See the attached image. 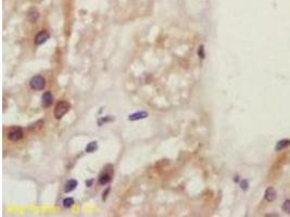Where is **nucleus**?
I'll return each instance as SVG.
<instances>
[{
    "label": "nucleus",
    "instance_id": "obj_1",
    "mask_svg": "<svg viewBox=\"0 0 290 217\" xmlns=\"http://www.w3.org/2000/svg\"><path fill=\"white\" fill-rule=\"evenodd\" d=\"M70 109H71V106L68 102L67 101L59 102L56 106V109H54V117H56L57 120H60V118H62L63 116L70 111Z\"/></svg>",
    "mask_w": 290,
    "mask_h": 217
},
{
    "label": "nucleus",
    "instance_id": "obj_2",
    "mask_svg": "<svg viewBox=\"0 0 290 217\" xmlns=\"http://www.w3.org/2000/svg\"><path fill=\"white\" fill-rule=\"evenodd\" d=\"M45 85H46V81L44 77H42V76L33 77V78L31 79V81H29V86H31V88L34 89V90H42V89H44Z\"/></svg>",
    "mask_w": 290,
    "mask_h": 217
},
{
    "label": "nucleus",
    "instance_id": "obj_3",
    "mask_svg": "<svg viewBox=\"0 0 290 217\" xmlns=\"http://www.w3.org/2000/svg\"><path fill=\"white\" fill-rule=\"evenodd\" d=\"M8 138L11 141H18L21 140L23 138V130L19 127H14V128H11L8 132Z\"/></svg>",
    "mask_w": 290,
    "mask_h": 217
},
{
    "label": "nucleus",
    "instance_id": "obj_4",
    "mask_svg": "<svg viewBox=\"0 0 290 217\" xmlns=\"http://www.w3.org/2000/svg\"><path fill=\"white\" fill-rule=\"evenodd\" d=\"M52 102H53V96L51 95V92H49V91L45 92L42 97V106H44V108H49V106L52 104Z\"/></svg>",
    "mask_w": 290,
    "mask_h": 217
},
{
    "label": "nucleus",
    "instance_id": "obj_5",
    "mask_svg": "<svg viewBox=\"0 0 290 217\" xmlns=\"http://www.w3.org/2000/svg\"><path fill=\"white\" fill-rule=\"evenodd\" d=\"M48 39H49V34H48L47 32L42 31V32H40V33H38L37 35H36L34 42H35V45L39 46V45H42V43L46 42Z\"/></svg>",
    "mask_w": 290,
    "mask_h": 217
},
{
    "label": "nucleus",
    "instance_id": "obj_6",
    "mask_svg": "<svg viewBox=\"0 0 290 217\" xmlns=\"http://www.w3.org/2000/svg\"><path fill=\"white\" fill-rule=\"evenodd\" d=\"M276 195H277V193H276V190L273 188V187H269V188L266 189V191H265V199L268 201V202H272V201L275 200Z\"/></svg>",
    "mask_w": 290,
    "mask_h": 217
},
{
    "label": "nucleus",
    "instance_id": "obj_7",
    "mask_svg": "<svg viewBox=\"0 0 290 217\" xmlns=\"http://www.w3.org/2000/svg\"><path fill=\"white\" fill-rule=\"evenodd\" d=\"M148 117V113L147 112H137V113H134L132 115H129L128 120L129 121H138V120H143V118Z\"/></svg>",
    "mask_w": 290,
    "mask_h": 217
},
{
    "label": "nucleus",
    "instance_id": "obj_8",
    "mask_svg": "<svg viewBox=\"0 0 290 217\" xmlns=\"http://www.w3.org/2000/svg\"><path fill=\"white\" fill-rule=\"evenodd\" d=\"M111 174H108V173H104V174H101L100 175V178H99V184L100 185H107L109 184V182L111 181Z\"/></svg>",
    "mask_w": 290,
    "mask_h": 217
},
{
    "label": "nucleus",
    "instance_id": "obj_9",
    "mask_svg": "<svg viewBox=\"0 0 290 217\" xmlns=\"http://www.w3.org/2000/svg\"><path fill=\"white\" fill-rule=\"evenodd\" d=\"M77 187V181L74 179L70 180V181H68V184L65 185V192H71V191H73L75 188Z\"/></svg>",
    "mask_w": 290,
    "mask_h": 217
},
{
    "label": "nucleus",
    "instance_id": "obj_10",
    "mask_svg": "<svg viewBox=\"0 0 290 217\" xmlns=\"http://www.w3.org/2000/svg\"><path fill=\"white\" fill-rule=\"evenodd\" d=\"M290 145V140H280L277 142V145H276V151H280V150L285 149V148L289 147Z\"/></svg>",
    "mask_w": 290,
    "mask_h": 217
},
{
    "label": "nucleus",
    "instance_id": "obj_11",
    "mask_svg": "<svg viewBox=\"0 0 290 217\" xmlns=\"http://www.w3.org/2000/svg\"><path fill=\"white\" fill-rule=\"evenodd\" d=\"M97 148H98L97 142H96V141H92V142H90L89 145H88L87 147H86V152L91 153V152L96 151V150H97Z\"/></svg>",
    "mask_w": 290,
    "mask_h": 217
},
{
    "label": "nucleus",
    "instance_id": "obj_12",
    "mask_svg": "<svg viewBox=\"0 0 290 217\" xmlns=\"http://www.w3.org/2000/svg\"><path fill=\"white\" fill-rule=\"evenodd\" d=\"M73 204H74V200H73L72 198H67L64 201H63V205H64V207H71Z\"/></svg>",
    "mask_w": 290,
    "mask_h": 217
},
{
    "label": "nucleus",
    "instance_id": "obj_13",
    "mask_svg": "<svg viewBox=\"0 0 290 217\" xmlns=\"http://www.w3.org/2000/svg\"><path fill=\"white\" fill-rule=\"evenodd\" d=\"M282 210L286 214H290V200L285 201L284 205H282Z\"/></svg>",
    "mask_w": 290,
    "mask_h": 217
},
{
    "label": "nucleus",
    "instance_id": "obj_14",
    "mask_svg": "<svg viewBox=\"0 0 290 217\" xmlns=\"http://www.w3.org/2000/svg\"><path fill=\"white\" fill-rule=\"evenodd\" d=\"M37 19H38V12L37 11L29 13V20H31L32 22H36L37 21Z\"/></svg>",
    "mask_w": 290,
    "mask_h": 217
},
{
    "label": "nucleus",
    "instance_id": "obj_15",
    "mask_svg": "<svg viewBox=\"0 0 290 217\" xmlns=\"http://www.w3.org/2000/svg\"><path fill=\"white\" fill-rule=\"evenodd\" d=\"M198 56H199V58L201 59H204V47L203 46H200L199 49H198Z\"/></svg>",
    "mask_w": 290,
    "mask_h": 217
},
{
    "label": "nucleus",
    "instance_id": "obj_16",
    "mask_svg": "<svg viewBox=\"0 0 290 217\" xmlns=\"http://www.w3.org/2000/svg\"><path fill=\"white\" fill-rule=\"evenodd\" d=\"M241 189H242V190H247V189H248V181H247V180H243V181L241 182Z\"/></svg>",
    "mask_w": 290,
    "mask_h": 217
},
{
    "label": "nucleus",
    "instance_id": "obj_17",
    "mask_svg": "<svg viewBox=\"0 0 290 217\" xmlns=\"http://www.w3.org/2000/svg\"><path fill=\"white\" fill-rule=\"evenodd\" d=\"M109 191H110V189H107V191H106V192H103V200H106L107 195H108V193H109Z\"/></svg>",
    "mask_w": 290,
    "mask_h": 217
},
{
    "label": "nucleus",
    "instance_id": "obj_18",
    "mask_svg": "<svg viewBox=\"0 0 290 217\" xmlns=\"http://www.w3.org/2000/svg\"><path fill=\"white\" fill-rule=\"evenodd\" d=\"M91 184H92V180H90V181H88V182H86V185H87V186H90V185H91Z\"/></svg>",
    "mask_w": 290,
    "mask_h": 217
}]
</instances>
